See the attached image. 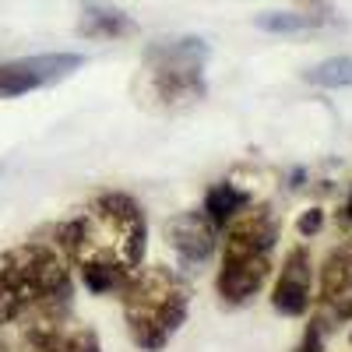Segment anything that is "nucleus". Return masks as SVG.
<instances>
[{
  "label": "nucleus",
  "mask_w": 352,
  "mask_h": 352,
  "mask_svg": "<svg viewBox=\"0 0 352 352\" xmlns=\"http://www.w3.org/2000/svg\"><path fill=\"white\" fill-rule=\"evenodd\" d=\"M50 243L81 272L92 296H116L144 261L148 219L131 194L99 190L71 219L50 226Z\"/></svg>",
  "instance_id": "1"
},
{
  "label": "nucleus",
  "mask_w": 352,
  "mask_h": 352,
  "mask_svg": "<svg viewBox=\"0 0 352 352\" xmlns=\"http://www.w3.org/2000/svg\"><path fill=\"white\" fill-rule=\"evenodd\" d=\"M71 307V264L50 240H25L11 250H0V328Z\"/></svg>",
  "instance_id": "2"
},
{
  "label": "nucleus",
  "mask_w": 352,
  "mask_h": 352,
  "mask_svg": "<svg viewBox=\"0 0 352 352\" xmlns=\"http://www.w3.org/2000/svg\"><path fill=\"white\" fill-rule=\"evenodd\" d=\"M278 247V215L272 204H247V208L226 226L222 264L215 275L219 303L229 310L247 307L257 292L268 285L275 268Z\"/></svg>",
  "instance_id": "3"
},
{
  "label": "nucleus",
  "mask_w": 352,
  "mask_h": 352,
  "mask_svg": "<svg viewBox=\"0 0 352 352\" xmlns=\"http://www.w3.org/2000/svg\"><path fill=\"white\" fill-rule=\"evenodd\" d=\"M116 296L127 335L141 352H162L190 317V285L162 264L138 268Z\"/></svg>",
  "instance_id": "4"
},
{
  "label": "nucleus",
  "mask_w": 352,
  "mask_h": 352,
  "mask_svg": "<svg viewBox=\"0 0 352 352\" xmlns=\"http://www.w3.org/2000/svg\"><path fill=\"white\" fill-rule=\"evenodd\" d=\"M212 46L201 36L159 39L144 50V71H148V96L162 109H184L208 96V71Z\"/></svg>",
  "instance_id": "5"
},
{
  "label": "nucleus",
  "mask_w": 352,
  "mask_h": 352,
  "mask_svg": "<svg viewBox=\"0 0 352 352\" xmlns=\"http://www.w3.org/2000/svg\"><path fill=\"white\" fill-rule=\"evenodd\" d=\"M14 352H102V342L74 310H56L25 320Z\"/></svg>",
  "instance_id": "6"
},
{
  "label": "nucleus",
  "mask_w": 352,
  "mask_h": 352,
  "mask_svg": "<svg viewBox=\"0 0 352 352\" xmlns=\"http://www.w3.org/2000/svg\"><path fill=\"white\" fill-rule=\"evenodd\" d=\"M85 67L81 53H36L18 60H0V99H18L39 88L60 85Z\"/></svg>",
  "instance_id": "7"
},
{
  "label": "nucleus",
  "mask_w": 352,
  "mask_h": 352,
  "mask_svg": "<svg viewBox=\"0 0 352 352\" xmlns=\"http://www.w3.org/2000/svg\"><path fill=\"white\" fill-rule=\"evenodd\" d=\"M219 226L204 215V212H180L166 222V240L176 254V264L184 272H197L212 261L215 247H219Z\"/></svg>",
  "instance_id": "8"
},
{
  "label": "nucleus",
  "mask_w": 352,
  "mask_h": 352,
  "mask_svg": "<svg viewBox=\"0 0 352 352\" xmlns=\"http://www.w3.org/2000/svg\"><path fill=\"white\" fill-rule=\"evenodd\" d=\"M310 303H314V264H310V250L300 243L282 261V272L272 289V307L282 317H307Z\"/></svg>",
  "instance_id": "9"
},
{
  "label": "nucleus",
  "mask_w": 352,
  "mask_h": 352,
  "mask_svg": "<svg viewBox=\"0 0 352 352\" xmlns=\"http://www.w3.org/2000/svg\"><path fill=\"white\" fill-rule=\"evenodd\" d=\"M300 8L292 11H261L254 14V28L268 36H310V32H328L338 28L342 18L328 0H296Z\"/></svg>",
  "instance_id": "10"
},
{
  "label": "nucleus",
  "mask_w": 352,
  "mask_h": 352,
  "mask_svg": "<svg viewBox=\"0 0 352 352\" xmlns=\"http://www.w3.org/2000/svg\"><path fill=\"white\" fill-rule=\"evenodd\" d=\"M320 320H352V247L331 250L320 268Z\"/></svg>",
  "instance_id": "11"
},
{
  "label": "nucleus",
  "mask_w": 352,
  "mask_h": 352,
  "mask_svg": "<svg viewBox=\"0 0 352 352\" xmlns=\"http://www.w3.org/2000/svg\"><path fill=\"white\" fill-rule=\"evenodd\" d=\"M138 32H141V25L134 21V14L109 4V0H85L81 4V18H78V36L81 39L120 43V39H134Z\"/></svg>",
  "instance_id": "12"
},
{
  "label": "nucleus",
  "mask_w": 352,
  "mask_h": 352,
  "mask_svg": "<svg viewBox=\"0 0 352 352\" xmlns=\"http://www.w3.org/2000/svg\"><path fill=\"white\" fill-rule=\"evenodd\" d=\"M254 201V194L240 184H232V180H219L208 187V194H204V204H201V212L208 215L219 229H226L232 219H236L247 204Z\"/></svg>",
  "instance_id": "13"
},
{
  "label": "nucleus",
  "mask_w": 352,
  "mask_h": 352,
  "mask_svg": "<svg viewBox=\"0 0 352 352\" xmlns=\"http://www.w3.org/2000/svg\"><path fill=\"white\" fill-rule=\"evenodd\" d=\"M303 78L317 88H352V56H328L303 71Z\"/></svg>",
  "instance_id": "14"
},
{
  "label": "nucleus",
  "mask_w": 352,
  "mask_h": 352,
  "mask_svg": "<svg viewBox=\"0 0 352 352\" xmlns=\"http://www.w3.org/2000/svg\"><path fill=\"white\" fill-rule=\"evenodd\" d=\"M324 331H328V324L324 320H314V324L303 331V338H300V345H296V352H324Z\"/></svg>",
  "instance_id": "15"
},
{
  "label": "nucleus",
  "mask_w": 352,
  "mask_h": 352,
  "mask_svg": "<svg viewBox=\"0 0 352 352\" xmlns=\"http://www.w3.org/2000/svg\"><path fill=\"white\" fill-rule=\"evenodd\" d=\"M324 229V212L320 208H310V212H303L300 215V222H296V232L307 240V236H317V232Z\"/></svg>",
  "instance_id": "16"
},
{
  "label": "nucleus",
  "mask_w": 352,
  "mask_h": 352,
  "mask_svg": "<svg viewBox=\"0 0 352 352\" xmlns=\"http://www.w3.org/2000/svg\"><path fill=\"white\" fill-rule=\"evenodd\" d=\"M342 222L352 226V187H349V197H345V204H342Z\"/></svg>",
  "instance_id": "17"
},
{
  "label": "nucleus",
  "mask_w": 352,
  "mask_h": 352,
  "mask_svg": "<svg viewBox=\"0 0 352 352\" xmlns=\"http://www.w3.org/2000/svg\"><path fill=\"white\" fill-rule=\"evenodd\" d=\"M0 352H8V345H4V342H0Z\"/></svg>",
  "instance_id": "18"
},
{
  "label": "nucleus",
  "mask_w": 352,
  "mask_h": 352,
  "mask_svg": "<svg viewBox=\"0 0 352 352\" xmlns=\"http://www.w3.org/2000/svg\"><path fill=\"white\" fill-rule=\"evenodd\" d=\"M349 342H352V335H349Z\"/></svg>",
  "instance_id": "19"
}]
</instances>
